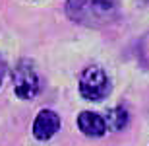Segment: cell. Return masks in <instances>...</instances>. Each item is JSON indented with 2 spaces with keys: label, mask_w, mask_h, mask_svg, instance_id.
Wrapping results in <instances>:
<instances>
[{
  "label": "cell",
  "mask_w": 149,
  "mask_h": 146,
  "mask_svg": "<svg viewBox=\"0 0 149 146\" xmlns=\"http://www.w3.org/2000/svg\"><path fill=\"white\" fill-rule=\"evenodd\" d=\"M66 14L76 23L87 28L109 25L118 16L116 0H68Z\"/></svg>",
  "instance_id": "6da1fadb"
},
{
  "label": "cell",
  "mask_w": 149,
  "mask_h": 146,
  "mask_svg": "<svg viewBox=\"0 0 149 146\" xmlns=\"http://www.w3.org/2000/svg\"><path fill=\"white\" fill-rule=\"evenodd\" d=\"M79 94L89 101H101L111 94V80L101 66H87L79 76Z\"/></svg>",
  "instance_id": "7a4b0ae2"
},
{
  "label": "cell",
  "mask_w": 149,
  "mask_h": 146,
  "mask_svg": "<svg viewBox=\"0 0 149 146\" xmlns=\"http://www.w3.org/2000/svg\"><path fill=\"white\" fill-rule=\"evenodd\" d=\"M14 90L19 99H33L39 92V78L35 74V68L29 61H19L17 66L12 72Z\"/></svg>",
  "instance_id": "3957f363"
},
{
  "label": "cell",
  "mask_w": 149,
  "mask_h": 146,
  "mask_svg": "<svg viewBox=\"0 0 149 146\" xmlns=\"http://www.w3.org/2000/svg\"><path fill=\"white\" fill-rule=\"evenodd\" d=\"M60 130V117L58 113L50 111V109H43L35 117L33 123V135L39 140H49L50 136H54Z\"/></svg>",
  "instance_id": "277c9868"
},
{
  "label": "cell",
  "mask_w": 149,
  "mask_h": 146,
  "mask_svg": "<svg viewBox=\"0 0 149 146\" xmlns=\"http://www.w3.org/2000/svg\"><path fill=\"white\" fill-rule=\"evenodd\" d=\"M77 127H79V130H81L83 135H87V136H103L107 130H109L107 129L105 117H101L99 113H93V111L79 113Z\"/></svg>",
  "instance_id": "5b68a950"
},
{
  "label": "cell",
  "mask_w": 149,
  "mask_h": 146,
  "mask_svg": "<svg viewBox=\"0 0 149 146\" xmlns=\"http://www.w3.org/2000/svg\"><path fill=\"white\" fill-rule=\"evenodd\" d=\"M105 121L109 130H122L128 125V111L124 107H112L107 111Z\"/></svg>",
  "instance_id": "8992f818"
},
{
  "label": "cell",
  "mask_w": 149,
  "mask_h": 146,
  "mask_svg": "<svg viewBox=\"0 0 149 146\" xmlns=\"http://www.w3.org/2000/svg\"><path fill=\"white\" fill-rule=\"evenodd\" d=\"M0 84H2V76H0Z\"/></svg>",
  "instance_id": "52a82bcc"
},
{
  "label": "cell",
  "mask_w": 149,
  "mask_h": 146,
  "mask_svg": "<svg viewBox=\"0 0 149 146\" xmlns=\"http://www.w3.org/2000/svg\"><path fill=\"white\" fill-rule=\"evenodd\" d=\"M143 2H147V0H143Z\"/></svg>",
  "instance_id": "ba28073f"
}]
</instances>
